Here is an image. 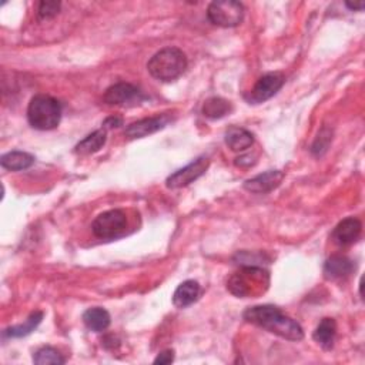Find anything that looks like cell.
I'll return each instance as SVG.
<instances>
[{
    "instance_id": "cell-24",
    "label": "cell",
    "mask_w": 365,
    "mask_h": 365,
    "mask_svg": "<svg viewBox=\"0 0 365 365\" xmlns=\"http://www.w3.org/2000/svg\"><path fill=\"white\" fill-rule=\"evenodd\" d=\"M174 361V351L173 350H166L157 355L154 360V364H172Z\"/></svg>"
},
{
    "instance_id": "cell-8",
    "label": "cell",
    "mask_w": 365,
    "mask_h": 365,
    "mask_svg": "<svg viewBox=\"0 0 365 365\" xmlns=\"http://www.w3.org/2000/svg\"><path fill=\"white\" fill-rule=\"evenodd\" d=\"M144 99L141 90L130 83H116L108 87L104 93V102L108 106L130 107L140 104Z\"/></svg>"
},
{
    "instance_id": "cell-9",
    "label": "cell",
    "mask_w": 365,
    "mask_h": 365,
    "mask_svg": "<svg viewBox=\"0 0 365 365\" xmlns=\"http://www.w3.org/2000/svg\"><path fill=\"white\" fill-rule=\"evenodd\" d=\"M210 166V161L207 157H198L197 160H194L193 163H190L189 166L182 167L180 170H177L176 173H173L169 178H167V187L169 189H181V187H186L194 180H197L198 177H202L207 169Z\"/></svg>"
},
{
    "instance_id": "cell-5",
    "label": "cell",
    "mask_w": 365,
    "mask_h": 365,
    "mask_svg": "<svg viewBox=\"0 0 365 365\" xmlns=\"http://www.w3.org/2000/svg\"><path fill=\"white\" fill-rule=\"evenodd\" d=\"M209 21L220 27H234L243 22L244 6L235 0H218L207 9Z\"/></svg>"
},
{
    "instance_id": "cell-7",
    "label": "cell",
    "mask_w": 365,
    "mask_h": 365,
    "mask_svg": "<svg viewBox=\"0 0 365 365\" xmlns=\"http://www.w3.org/2000/svg\"><path fill=\"white\" fill-rule=\"evenodd\" d=\"M284 76L281 73H268L259 79L255 86L246 95V100L251 104H260L276 96L284 86Z\"/></svg>"
},
{
    "instance_id": "cell-19",
    "label": "cell",
    "mask_w": 365,
    "mask_h": 365,
    "mask_svg": "<svg viewBox=\"0 0 365 365\" xmlns=\"http://www.w3.org/2000/svg\"><path fill=\"white\" fill-rule=\"evenodd\" d=\"M106 140H107V134H106V130L102 129V130H96L91 134H89L87 137H84L78 145L75 152L80 156H89V154H93V153H97L103 145L106 144Z\"/></svg>"
},
{
    "instance_id": "cell-26",
    "label": "cell",
    "mask_w": 365,
    "mask_h": 365,
    "mask_svg": "<svg viewBox=\"0 0 365 365\" xmlns=\"http://www.w3.org/2000/svg\"><path fill=\"white\" fill-rule=\"evenodd\" d=\"M345 6L349 8L350 10H362V9L365 8V3H364V2H358V3H355V2H354V3L346 2V3H345Z\"/></svg>"
},
{
    "instance_id": "cell-16",
    "label": "cell",
    "mask_w": 365,
    "mask_h": 365,
    "mask_svg": "<svg viewBox=\"0 0 365 365\" xmlns=\"http://www.w3.org/2000/svg\"><path fill=\"white\" fill-rule=\"evenodd\" d=\"M83 322L89 330L95 333H102L107 330L108 325H110V314L107 313V309L102 307L89 308L83 314Z\"/></svg>"
},
{
    "instance_id": "cell-6",
    "label": "cell",
    "mask_w": 365,
    "mask_h": 365,
    "mask_svg": "<svg viewBox=\"0 0 365 365\" xmlns=\"http://www.w3.org/2000/svg\"><path fill=\"white\" fill-rule=\"evenodd\" d=\"M127 228V215L123 210H108L96 217L91 224L95 235L103 240L119 239Z\"/></svg>"
},
{
    "instance_id": "cell-18",
    "label": "cell",
    "mask_w": 365,
    "mask_h": 365,
    "mask_svg": "<svg viewBox=\"0 0 365 365\" xmlns=\"http://www.w3.org/2000/svg\"><path fill=\"white\" fill-rule=\"evenodd\" d=\"M33 163H34V157L25 152H10V153L3 154L2 158H0L2 167L6 170H12V172L26 170L33 166Z\"/></svg>"
},
{
    "instance_id": "cell-2",
    "label": "cell",
    "mask_w": 365,
    "mask_h": 365,
    "mask_svg": "<svg viewBox=\"0 0 365 365\" xmlns=\"http://www.w3.org/2000/svg\"><path fill=\"white\" fill-rule=\"evenodd\" d=\"M270 285V274L259 266H244L230 277L227 288L230 293L240 297H259L264 294Z\"/></svg>"
},
{
    "instance_id": "cell-25",
    "label": "cell",
    "mask_w": 365,
    "mask_h": 365,
    "mask_svg": "<svg viewBox=\"0 0 365 365\" xmlns=\"http://www.w3.org/2000/svg\"><path fill=\"white\" fill-rule=\"evenodd\" d=\"M121 119L120 117H108L104 123H103V129H113V127H119L121 126Z\"/></svg>"
},
{
    "instance_id": "cell-1",
    "label": "cell",
    "mask_w": 365,
    "mask_h": 365,
    "mask_svg": "<svg viewBox=\"0 0 365 365\" xmlns=\"http://www.w3.org/2000/svg\"><path fill=\"white\" fill-rule=\"evenodd\" d=\"M244 320L288 341H301L304 338L303 327L276 305L251 307L246 309Z\"/></svg>"
},
{
    "instance_id": "cell-4",
    "label": "cell",
    "mask_w": 365,
    "mask_h": 365,
    "mask_svg": "<svg viewBox=\"0 0 365 365\" xmlns=\"http://www.w3.org/2000/svg\"><path fill=\"white\" fill-rule=\"evenodd\" d=\"M27 120L36 130H53L62 120V104L51 96H34L27 107Z\"/></svg>"
},
{
    "instance_id": "cell-10",
    "label": "cell",
    "mask_w": 365,
    "mask_h": 365,
    "mask_svg": "<svg viewBox=\"0 0 365 365\" xmlns=\"http://www.w3.org/2000/svg\"><path fill=\"white\" fill-rule=\"evenodd\" d=\"M284 178V173L280 170H270L263 174L255 176L244 182V189L251 193L266 194L277 189Z\"/></svg>"
},
{
    "instance_id": "cell-21",
    "label": "cell",
    "mask_w": 365,
    "mask_h": 365,
    "mask_svg": "<svg viewBox=\"0 0 365 365\" xmlns=\"http://www.w3.org/2000/svg\"><path fill=\"white\" fill-rule=\"evenodd\" d=\"M231 112L230 102L222 99V97H211L204 102L203 106V115L209 119H222L227 116Z\"/></svg>"
},
{
    "instance_id": "cell-22",
    "label": "cell",
    "mask_w": 365,
    "mask_h": 365,
    "mask_svg": "<svg viewBox=\"0 0 365 365\" xmlns=\"http://www.w3.org/2000/svg\"><path fill=\"white\" fill-rule=\"evenodd\" d=\"M33 362L38 365H47V364L60 365L66 362V358L58 350H54L53 346H42L40 350L34 353Z\"/></svg>"
},
{
    "instance_id": "cell-14",
    "label": "cell",
    "mask_w": 365,
    "mask_h": 365,
    "mask_svg": "<svg viewBox=\"0 0 365 365\" xmlns=\"http://www.w3.org/2000/svg\"><path fill=\"white\" fill-rule=\"evenodd\" d=\"M200 293H202L200 284L194 280H187L185 283H181L174 291L173 304L177 308H186L198 300Z\"/></svg>"
},
{
    "instance_id": "cell-20",
    "label": "cell",
    "mask_w": 365,
    "mask_h": 365,
    "mask_svg": "<svg viewBox=\"0 0 365 365\" xmlns=\"http://www.w3.org/2000/svg\"><path fill=\"white\" fill-rule=\"evenodd\" d=\"M43 320V313L40 311H34L29 316V318L25 321V324L21 325H14L8 328L5 331V335L9 338H21V337H26L29 335L32 331H34L38 325L42 322Z\"/></svg>"
},
{
    "instance_id": "cell-12",
    "label": "cell",
    "mask_w": 365,
    "mask_h": 365,
    "mask_svg": "<svg viewBox=\"0 0 365 365\" xmlns=\"http://www.w3.org/2000/svg\"><path fill=\"white\" fill-rule=\"evenodd\" d=\"M167 123H169V119L164 117V116L143 119V120H139L136 123H132L126 129L124 134L129 139H141V137L153 134V133L164 129Z\"/></svg>"
},
{
    "instance_id": "cell-13",
    "label": "cell",
    "mask_w": 365,
    "mask_h": 365,
    "mask_svg": "<svg viewBox=\"0 0 365 365\" xmlns=\"http://www.w3.org/2000/svg\"><path fill=\"white\" fill-rule=\"evenodd\" d=\"M354 270V264L344 255H333L324 264V276L327 280H340L349 277Z\"/></svg>"
},
{
    "instance_id": "cell-17",
    "label": "cell",
    "mask_w": 365,
    "mask_h": 365,
    "mask_svg": "<svg viewBox=\"0 0 365 365\" xmlns=\"http://www.w3.org/2000/svg\"><path fill=\"white\" fill-rule=\"evenodd\" d=\"M337 337V324L333 318H324L314 331V341L318 342L324 350H331Z\"/></svg>"
},
{
    "instance_id": "cell-15",
    "label": "cell",
    "mask_w": 365,
    "mask_h": 365,
    "mask_svg": "<svg viewBox=\"0 0 365 365\" xmlns=\"http://www.w3.org/2000/svg\"><path fill=\"white\" fill-rule=\"evenodd\" d=\"M254 143V136L251 132L243 129V127L231 126L226 132V144L233 152H244L251 148Z\"/></svg>"
},
{
    "instance_id": "cell-3",
    "label": "cell",
    "mask_w": 365,
    "mask_h": 365,
    "mask_svg": "<svg viewBox=\"0 0 365 365\" xmlns=\"http://www.w3.org/2000/svg\"><path fill=\"white\" fill-rule=\"evenodd\" d=\"M187 69V58L177 47H164L148 63L150 75L160 82H173Z\"/></svg>"
},
{
    "instance_id": "cell-23",
    "label": "cell",
    "mask_w": 365,
    "mask_h": 365,
    "mask_svg": "<svg viewBox=\"0 0 365 365\" xmlns=\"http://www.w3.org/2000/svg\"><path fill=\"white\" fill-rule=\"evenodd\" d=\"M60 3L59 2H42L39 5L38 9V14H39V19L42 21H47V19H53L54 16H58L60 12Z\"/></svg>"
},
{
    "instance_id": "cell-11",
    "label": "cell",
    "mask_w": 365,
    "mask_h": 365,
    "mask_svg": "<svg viewBox=\"0 0 365 365\" xmlns=\"http://www.w3.org/2000/svg\"><path fill=\"white\" fill-rule=\"evenodd\" d=\"M362 231V224L355 217L344 218L333 231V240L338 246H351L355 243Z\"/></svg>"
}]
</instances>
